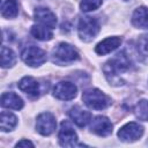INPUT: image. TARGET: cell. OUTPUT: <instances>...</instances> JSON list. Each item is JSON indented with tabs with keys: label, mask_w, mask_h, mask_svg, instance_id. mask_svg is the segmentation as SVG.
Returning a JSON list of instances; mask_svg holds the SVG:
<instances>
[{
	"label": "cell",
	"mask_w": 148,
	"mask_h": 148,
	"mask_svg": "<svg viewBox=\"0 0 148 148\" xmlns=\"http://www.w3.org/2000/svg\"><path fill=\"white\" fill-rule=\"evenodd\" d=\"M130 68V60L125 56L124 52H120L116 54V57L111 60H109L104 66V73L105 76L111 81L116 77H118L119 74L124 73Z\"/></svg>",
	"instance_id": "cell-1"
},
{
	"label": "cell",
	"mask_w": 148,
	"mask_h": 148,
	"mask_svg": "<svg viewBox=\"0 0 148 148\" xmlns=\"http://www.w3.org/2000/svg\"><path fill=\"white\" fill-rule=\"evenodd\" d=\"M82 101L88 108L94 110H103L108 108L111 103L110 98L104 92H102L99 89L96 88L86 90L82 94Z\"/></svg>",
	"instance_id": "cell-2"
},
{
	"label": "cell",
	"mask_w": 148,
	"mask_h": 148,
	"mask_svg": "<svg viewBox=\"0 0 148 148\" xmlns=\"http://www.w3.org/2000/svg\"><path fill=\"white\" fill-rule=\"evenodd\" d=\"M79 52L67 43L58 44L52 52V59L58 65H67L69 62L79 60Z\"/></svg>",
	"instance_id": "cell-3"
},
{
	"label": "cell",
	"mask_w": 148,
	"mask_h": 148,
	"mask_svg": "<svg viewBox=\"0 0 148 148\" xmlns=\"http://www.w3.org/2000/svg\"><path fill=\"white\" fill-rule=\"evenodd\" d=\"M99 31V23L95 17L86 16L82 17L77 25V32L83 42L92 40Z\"/></svg>",
	"instance_id": "cell-4"
},
{
	"label": "cell",
	"mask_w": 148,
	"mask_h": 148,
	"mask_svg": "<svg viewBox=\"0 0 148 148\" xmlns=\"http://www.w3.org/2000/svg\"><path fill=\"white\" fill-rule=\"evenodd\" d=\"M22 60L30 67H38L46 61V52L38 46L30 45L23 49L21 53Z\"/></svg>",
	"instance_id": "cell-5"
},
{
	"label": "cell",
	"mask_w": 148,
	"mask_h": 148,
	"mask_svg": "<svg viewBox=\"0 0 148 148\" xmlns=\"http://www.w3.org/2000/svg\"><path fill=\"white\" fill-rule=\"evenodd\" d=\"M143 134V127L135 121L127 123L118 131V138L125 142H133L139 140Z\"/></svg>",
	"instance_id": "cell-6"
},
{
	"label": "cell",
	"mask_w": 148,
	"mask_h": 148,
	"mask_svg": "<svg viewBox=\"0 0 148 148\" xmlns=\"http://www.w3.org/2000/svg\"><path fill=\"white\" fill-rule=\"evenodd\" d=\"M57 121L52 113L50 112H43L37 117L36 120V130L39 134L46 136L52 134L56 131Z\"/></svg>",
	"instance_id": "cell-7"
},
{
	"label": "cell",
	"mask_w": 148,
	"mask_h": 148,
	"mask_svg": "<svg viewBox=\"0 0 148 148\" xmlns=\"http://www.w3.org/2000/svg\"><path fill=\"white\" fill-rule=\"evenodd\" d=\"M58 139L60 146L62 147H75L77 145V134L73 130L72 125L66 120H64L60 125Z\"/></svg>",
	"instance_id": "cell-8"
},
{
	"label": "cell",
	"mask_w": 148,
	"mask_h": 148,
	"mask_svg": "<svg viewBox=\"0 0 148 148\" xmlns=\"http://www.w3.org/2000/svg\"><path fill=\"white\" fill-rule=\"evenodd\" d=\"M77 88L73 82L60 81L53 88V96L61 101H71L76 96Z\"/></svg>",
	"instance_id": "cell-9"
},
{
	"label": "cell",
	"mask_w": 148,
	"mask_h": 148,
	"mask_svg": "<svg viewBox=\"0 0 148 148\" xmlns=\"http://www.w3.org/2000/svg\"><path fill=\"white\" fill-rule=\"evenodd\" d=\"M90 130L99 136H108L112 133V124L104 116H97L91 120Z\"/></svg>",
	"instance_id": "cell-10"
},
{
	"label": "cell",
	"mask_w": 148,
	"mask_h": 148,
	"mask_svg": "<svg viewBox=\"0 0 148 148\" xmlns=\"http://www.w3.org/2000/svg\"><path fill=\"white\" fill-rule=\"evenodd\" d=\"M68 116L73 123H75L79 127H84L91 121V113L87 110L81 109L80 106L75 105L69 109Z\"/></svg>",
	"instance_id": "cell-11"
},
{
	"label": "cell",
	"mask_w": 148,
	"mask_h": 148,
	"mask_svg": "<svg viewBox=\"0 0 148 148\" xmlns=\"http://www.w3.org/2000/svg\"><path fill=\"white\" fill-rule=\"evenodd\" d=\"M34 15H35V20L39 24H43V25L49 27L51 29L56 28V25H57V17H56V15L50 9L44 8V7H38V8H36Z\"/></svg>",
	"instance_id": "cell-12"
},
{
	"label": "cell",
	"mask_w": 148,
	"mask_h": 148,
	"mask_svg": "<svg viewBox=\"0 0 148 148\" xmlns=\"http://www.w3.org/2000/svg\"><path fill=\"white\" fill-rule=\"evenodd\" d=\"M18 89L27 95L38 96L40 94V83L32 76H24L18 82Z\"/></svg>",
	"instance_id": "cell-13"
},
{
	"label": "cell",
	"mask_w": 148,
	"mask_h": 148,
	"mask_svg": "<svg viewBox=\"0 0 148 148\" xmlns=\"http://www.w3.org/2000/svg\"><path fill=\"white\" fill-rule=\"evenodd\" d=\"M121 43V39L119 37H108L104 40H102L101 43H98L95 47V52L99 56H104L108 54L110 52H112L113 50H116Z\"/></svg>",
	"instance_id": "cell-14"
},
{
	"label": "cell",
	"mask_w": 148,
	"mask_h": 148,
	"mask_svg": "<svg viewBox=\"0 0 148 148\" xmlns=\"http://www.w3.org/2000/svg\"><path fill=\"white\" fill-rule=\"evenodd\" d=\"M1 106L12 110H21L23 108V101L13 91L3 92L1 95Z\"/></svg>",
	"instance_id": "cell-15"
},
{
	"label": "cell",
	"mask_w": 148,
	"mask_h": 148,
	"mask_svg": "<svg viewBox=\"0 0 148 148\" xmlns=\"http://www.w3.org/2000/svg\"><path fill=\"white\" fill-rule=\"evenodd\" d=\"M132 23L139 29H148V8L139 7L132 15Z\"/></svg>",
	"instance_id": "cell-16"
},
{
	"label": "cell",
	"mask_w": 148,
	"mask_h": 148,
	"mask_svg": "<svg viewBox=\"0 0 148 148\" xmlns=\"http://www.w3.org/2000/svg\"><path fill=\"white\" fill-rule=\"evenodd\" d=\"M17 124V118L15 114L8 111H2L0 116V128L2 132L12 131Z\"/></svg>",
	"instance_id": "cell-17"
},
{
	"label": "cell",
	"mask_w": 148,
	"mask_h": 148,
	"mask_svg": "<svg viewBox=\"0 0 148 148\" xmlns=\"http://www.w3.org/2000/svg\"><path fill=\"white\" fill-rule=\"evenodd\" d=\"M30 32H31V35L36 39H39V40H50L53 37L51 28L45 27L43 24H35V25H32Z\"/></svg>",
	"instance_id": "cell-18"
},
{
	"label": "cell",
	"mask_w": 148,
	"mask_h": 148,
	"mask_svg": "<svg viewBox=\"0 0 148 148\" xmlns=\"http://www.w3.org/2000/svg\"><path fill=\"white\" fill-rule=\"evenodd\" d=\"M16 62V56L15 53L7 46L1 47V66L3 68H8L14 66Z\"/></svg>",
	"instance_id": "cell-19"
},
{
	"label": "cell",
	"mask_w": 148,
	"mask_h": 148,
	"mask_svg": "<svg viewBox=\"0 0 148 148\" xmlns=\"http://www.w3.org/2000/svg\"><path fill=\"white\" fill-rule=\"evenodd\" d=\"M18 13V8L17 5L15 3V1H2L1 5V15L6 18H13L17 15Z\"/></svg>",
	"instance_id": "cell-20"
},
{
	"label": "cell",
	"mask_w": 148,
	"mask_h": 148,
	"mask_svg": "<svg viewBox=\"0 0 148 148\" xmlns=\"http://www.w3.org/2000/svg\"><path fill=\"white\" fill-rule=\"evenodd\" d=\"M134 114L138 119L147 121L148 120V101L147 99H141L138 102V104L134 108Z\"/></svg>",
	"instance_id": "cell-21"
},
{
	"label": "cell",
	"mask_w": 148,
	"mask_h": 148,
	"mask_svg": "<svg viewBox=\"0 0 148 148\" xmlns=\"http://www.w3.org/2000/svg\"><path fill=\"white\" fill-rule=\"evenodd\" d=\"M102 5V0H82L80 8L82 12H91L97 9Z\"/></svg>",
	"instance_id": "cell-22"
},
{
	"label": "cell",
	"mask_w": 148,
	"mask_h": 148,
	"mask_svg": "<svg viewBox=\"0 0 148 148\" xmlns=\"http://www.w3.org/2000/svg\"><path fill=\"white\" fill-rule=\"evenodd\" d=\"M138 49L141 53L148 54V34H143L138 39Z\"/></svg>",
	"instance_id": "cell-23"
},
{
	"label": "cell",
	"mask_w": 148,
	"mask_h": 148,
	"mask_svg": "<svg viewBox=\"0 0 148 148\" xmlns=\"http://www.w3.org/2000/svg\"><path fill=\"white\" fill-rule=\"evenodd\" d=\"M34 147V143L31 142V141H29V140H21V141H18L17 143H16V147Z\"/></svg>",
	"instance_id": "cell-24"
},
{
	"label": "cell",
	"mask_w": 148,
	"mask_h": 148,
	"mask_svg": "<svg viewBox=\"0 0 148 148\" xmlns=\"http://www.w3.org/2000/svg\"><path fill=\"white\" fill-rule=\"evenodd\" d=\"M9 1H15V0H9Z\"/></svg>",
	"instance_id": "cell-25"
}]
</instances>
